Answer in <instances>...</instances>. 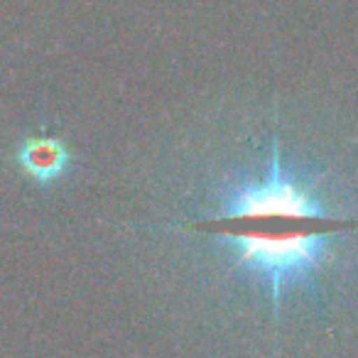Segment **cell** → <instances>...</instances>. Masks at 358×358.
<instances>
[{
  "label": "cell",
  "mask_w": 358,
  "mask_h": 358,
  "mask_svg": "<svg viewBox=\"0 0 358 358\" xmlns=\"http://www.w3.org/2000/svg\"><path fill=\"white\" fill-rule=\"evenodd\" d=\"M135 265L234 358H312L358 327V135L307 108L219 103L138 169Z\"/></svg>",
  "instance_id": "6da1fadb"
},
{
  "label": "cell",
  "mask_w": 358,
  "mask_h": 358,
  "mask_svg": "<svg viewBox=\"0 0 358 358\" xmlns=\"http://www.w3.org/2000/svg\"><path fill=\"white\" fill-rule=\"evenodd\" d=\"M74 152L62 135L32 133L22 135L10 155V164L27 185L55 187L69 174Z\"/></svg>",
  "instance_id": "7a4b0ae2"
}]
</instances>
